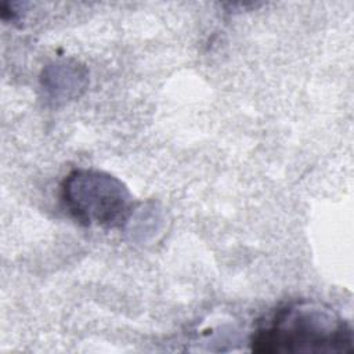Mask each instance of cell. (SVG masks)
<instances>
[{
  "label": "cell",
  "instance_id": "cell-1",
  "mask_svg": "<svg viewBox=\"0 0 354 354\" xmlns=\"http://www.w3.org/2000/svg\"><path fill=\"white\" fill-rule=\"evenodd\" d=\"M353 328L333 308L318 301H293L259 321L250 346L254 353H353Z\"/></svg>",
  "mask_w": 354,
  "mask_h": 354
},
{
  "label": "cell",
  "instance_id": "cell-2",
  "mask_svg": "<svg viewBox=\"0 0 354 354\" xmlns=\"http://www.w3.org/2000/svg\"><path fill=\"white\" fill-rule=\"evenodd\" d=\"M61 191L68 212L86 225L122 227L133 209L127 187L105 171L73 170L65 177Z\"/></svg>",
  "mask_w": 354,
  "mask_h": 354
}]
</instances>
